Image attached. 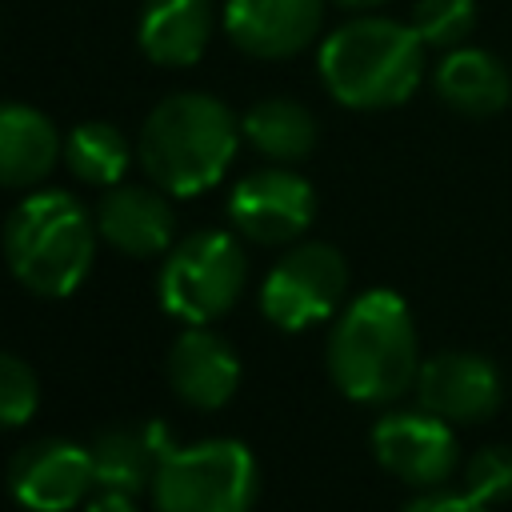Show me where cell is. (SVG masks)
Wrapping results in <instances>:
<instances>
[{"label":"cell","mask_w":512,"mask_h":512,"mask_svg":"<svg viewBox=\"0 0 512 512\" xmlns=\"http://www.w3.org/2000/svg\"><path fill=\"white\" fill-rule=\"evenodd\" d=\"M420 356H416V324L408 304L388 292L372 288L356 296L332 336H328V376L332 384L360 404H388L416 384Z\"/></svg>","instance_id":"6da1fadb"},{"label":"cell","mask_w":512,"mask_h":512,"mask_svg":"<svg viewBox=\"0 0 512 512\" xmlns=\"http://www.w3.org/2000/svg\"><path fill=\"white\" fill-rule=\"evenodd\" d=\"M240 144V120L208 92H176L160 100L136 140V156L156 188L172 196H196L212 188L232 164Z\"/></svg>","instance_id":"7a4b0ae2"},{"label":"cell","mask_w":512,"mask_h":512,"mask_svg":"<svg viewBox=\"0 0 512 512\" xmlns=\"http://www.w3.org/2000/svg\"><path fill=\"white\" fill-rule=\"evenodd\" d=\"M424 76V40L412 24L360 16L320 44V80L348 108H396Z\"/></svg>","instance_id":"3957f363"},{"label":"cell","mask_w":512,"mask_h":512,"mask_svg":"<svg viewBox=\"0 0 512 512\" xmlns=\"http://www.w3.org/2000/svg\"><path fill=\"white\" fill-rule=\"evenodd\" d=\"M96 224L88 208L60 192L24 196L4 224V256L12 276L36 296H68L92 268Z\"/></svg>","instance_id":"277c9868"},{"label":"cell","mask_w":512,"mask_h":512,"mask_svg":"<svg viewBox=\"0 0 512 512\" xmlns=\"http://www.w3.org/2000/svg\"><path fill=\"white\" fill-rule=\"evenodd\" d=\"M260 488L252 452L240 440L168 444L152 480L160 512H248Z\"/></svg>","instance_id":"5b68a950"},{"label":"cell","mask_w":512,"mask_h":512,"mask_svg":"<svg viewBox=\"0 0 512 512\" xmlns=\"http://www.w3.org/2000/svg\"><path fill=\"white\" fill-rule=\"evenodd\" d=\"M248 284V256L232 232H196L180 240L160 268V304L184 324L224 316Z\"/></svg>","instance_id":"8992f818"},{"label":"cell","mask_w":512,"mask_h":512,"mask_svg":"<svg viewBox=\"0 0 512 512\" xmlns=\"http://www.w3.org/2000/svg\"><path fill=\"white\" fill-rule=\"evenodd\" d=\"M344 288H348V264L340 248L324 240H308L288 248L272 264L260 288V308L276 328L300 332L328 320L344 300Z\"/></svg>","instance_id":"52a82bcc"},{"label":"cell","mask_w":512,"mask_h":512,"mask_svg":"<svg viewBox=\"0 0 512 512\" xmlns=\"http://www.w3.org/2000/svg\"><path fill=\"white\" fill-rule=\"evenodd\" d=\"M372 452L380 468L412 488H440L460 464L452 424L428 408L380 416L372 424Z\"/></svg>","instance_id":"ba28073f"},{"label":"cell","mask_w":512,"mask_h":512,"mask_svg":"<svg viewBox=\"0 0 512 512\" xmlns=\"http://www.w3.org/2000/svg\"><path fill=\"white\" fill-rule=\"evenodd\" d=\"M316 212V192L304 176L288 168H260L244 176L228 196V220L244 240L288 244L296 240Z\"/></svg>","instance_id":"9c48e42d"},{"label":"cell","mask_w":512,"mask_h":512,"mask_svg":"<svg viewBox=\"0 0 512 512\" xmlns=\"http://www.w3.org/2000/svg\"><path fill=\"white\" fill-rule=\"evenodd\" d=\"M92 484V456L72 440L24 444L8 464V488L32 512H68L88 496Z\"/></svg>","instance_id":"30bf717a"},{"label":"cell","mask_w":512,"mask_h":512,"mask_svg":"<svg viewBox=\"0 0 512 512\" xmlns=\"http://www.w3.org/2000/svg\"><path fill=\"white\" fill-rule=\"evenodd\" d=\"M412 388L420 408L436 412L448 424H476L500 408V372L472 352H440L432 360H420Z\"/></svg>","instance_id":"8fae6325"},{"label":"cell","mask_w":512,"mask_h":512,"mask_svg":"<svg viewBox=\"0 0 512 512\" xmlns=\"http://www.w3.org/2000/svg\"><path fill=\"white\" fill-rule=\"evenodd\" d=\"M324 24V0H228L224 32L228 40L260 60L296 56L316 40Z\"/></svg>","instance_id":"7c38bea8"},{"label":"cell","mask_w":512,"mask_h":512,"mask_svg":"<svg viewBox=\"0 0 512 512\" xmlns=\"http://www.w3.org/2000/svg\"><path fill=\"white\" fill-rule=\"evenodd\" d=\"M168 384L192 408H224L240 384V360L224 336L188 324L168 352Z\"/></svg>","instance_id":"4fadbf2b"},{"label":"cell","mask_w":512,"mask_h":512,"mask_svg":"<svg viewBox=\"0 0 512 512\" xmlns=\"http://www.w3.org/2000/svg\"><path fill=\"white\" fill-rule=\"evenodd\" d=\"M172 208L156 188L112 184L96 208V232L128 256H156L172 244Z\"/></svg>","instance_id":"5bb4252c"},{"label":"cell","mask_w":512,"mask_h":512,"mask_svg":"<svg viewBox=\"0 0 512 512\" xmlns=\"http://www.w3.org/2000/svg\"><path fill=\"white\" fill-rule=\"evenodd\" d=\"M212 0H144L140 8V52L160 68H188L212 40Z\"/></svg>","instance_id":"9a60e30c"},{"label":"cell","mask_w":512,"mask_h":512,"mask_svg":"<svg viewBox=\"0 0 512 512\" xmlns=\"http://www.w3.org/2000/svg\"><path fill=\"white\" fill-rule=\"evenodd\" d=\"M168 428L164 424H128V428H104L92 444V476L96 488H112V492H144L156 480L160 456L168 448Z\"/></svg>","instance_id":"2e32d148"},{"label":"cell","mask_w":512,"mask_h":512,"mask_svg":"<svg viewBox=\"0 0 512 512\" xmlns=\"http://www.w3.org/2000/svg\"><path fill=\"white\" fill-rule=\"evenodd\" d=\"M60 160L56 124L28 104H0V188H32Z\"/></svg>","instance_id":"e0dca14e"},{"label":"cell","mask_w":512,"mask_h":512,"mask_svg":"<svg viewBox=\"0 0 512 512\" xmlns=\"http://www.w3.org/2000/svg\"><path fill=\"white\" fill-rule=\"evenodd\" d=\"M436 92L464 116H496L512 100V76L484 48H448L436 64Z\"/></svg>","instance_id":"ac0fdd59"},{"label":"cell","mask_w":512,"mask_h":512,"mask_svg":"<svg viewBox=\"0 0 512 512\" xmlns=\"http://www.w3.org/2000/svg\"><path fill=\"white\" fill-rule=\"evenodd\" d=\"M240 136L268 160H304L316 148V116L300 100L272 96L244 112Z\"/></svg>","instance_id":"d6986e66"},{"label":"cell","mask_w":512,"mask_h":512,"mask_svg":"<svg viewBox=\"0 0 512 512\" xmlns=\"http://www.w3.org/2000/svg\"><path fill=\"white\" fill-rule=\"evenodd\" d=\"M128 160L132 152H128L124 132L104 120H84L64 140V164L84 184H100V188L120 184V176L128 172Z\"/></svg>","instance_id":"ffe728a7"},{"label":"cell","mask_w":512,"mask_h":512,"mask_svg":"<svg viewBox=\"0 0 512 512\" xmlns=\"http://www.w3.org/2000/svg\"><path fill=\"white\" fill-rule=\"evenodd\" d=\"M408 24L424 48H460L476 24V0H416Z\"/></svg>","instance_id":"44dd1931"},{"label":"cell","mask_w":512,"mask_h":512,"mask_svg":"<svg viewBox=\"0 0 512 512\" xmlns=\"http://www.w3.org/2000/svg\"><path fill=\"white\" fill-rule=\"evenodd\" d=\"M464 492L476 496L480 504H500L512 496V448L508 444H488L468 456L464 464Z\"/></svg>","instance_id":"7402d4cb"},{"label":"cell","mask_w":512,"mask_h":512,"mask_svg":"<svg viewBox=\"0 0 512 512\" xmlns=\"http://www.w3.org/2000/svg\"><path fill=\"white\" fill-rule=\"evenodd\" d=\"M40 404V384L28 360L0 352V428H20Z\"/></svg>","instance_id":"603a6c76"},{"label":"cell","mask_w":512,"mask_h":512,"mask_svg":"<svg viewBox=\"0 0 512 512\" xmlns=\"http://www.w3.org/2000/svg\"><path fill=\"white\" fill-rule=\"evenodd\" d=\"M404 512H488V504H480L468 492H428V496L412 500Z\"/></svg>","instance_id":"cb8c5ba5"},{"label":"cell","mask_w":512,"mask_h":512,"mask_svg":"<svg viewBox=\"0 0 512 512\" xmlns=\"http://www.w3.org/2000/svg\"><path fill=\"white\" fill-rule=\"evenodd\" d=\"M84 512H136L132 496L128 492H112V488H100V496H92L84 504Z\"/></svg>","instance_id":"d4e9b609"},{"label":"cell","mask_w":512,"mask_h":512,"mask_svg":"<svg viewBox=\"0 0 512 512\" xmlns=\"http://www.w3.org/2000/svg\"><path fill=\"white\" fill-rule=\"evenodd\" d=\"M340 8H376V4H384V0H336Z\"/></svg>","instance_id":"484cf974"}]
</instances>
